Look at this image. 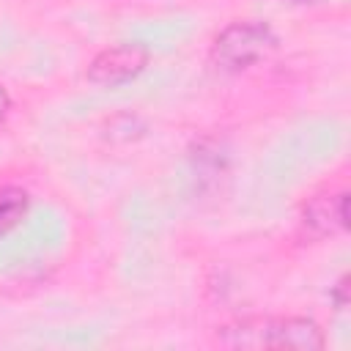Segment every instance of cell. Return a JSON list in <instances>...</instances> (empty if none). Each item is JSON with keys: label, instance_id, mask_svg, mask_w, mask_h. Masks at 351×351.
I'll return each mask as SVG.
<instances>
[{"label": "cell", "instance_id": "8", "mask_svg": "<svg viewBox=\"0 0 351 351\" xmlns=\"http://www.w3.org/2000/svg\"><path fill=\"white\" fill-rule=\"evenodd\" d=\"M293 3H310V0H293Z\"/></svg>", "mask_w": 351, "mask_h": 351}, {"label": "cell", "instance_id": "6", "mask_svg": "<svg viewBox=\"0 0 351 351\" xmlns=\"http://www.w3.org/2000/svg\"><path fill=\"white\" fill-rule=\"evenodd\" d=\"M332 302H335L337 310H343V307L348 304V277H346V274H343V277L337 280V285L332 288Z\"/></svg>", "mask_w": 351, "mask_h": 351}, {"label": "cell", "instance_id": "1", "mask_svg": "<svg viewBox=\"0 0 351 351\" xmlns=\"http://www.w3.org/2000/svg\"><path fill=\"white\" fill-rule=\"evenodd\" d=\"M217 337L230 348H324V332L310 318H250L225 326Z\"/></svg>", "mask_w": 351, "mask_h": 351}, {"label": "cell", "instance_id": "7", "mask_svg": "<svg viewBox=\"0 0 351 351\" xmlns=\"http://www.w3.org/2000/svg\"><path fill=\"white\" fill-rule=\"evenodd\" d=\"M8 107H11V96H8V90L0 85V118L8 112Z\"/></svg>", "mask_w": 351, "mask_h": 351}, {"label": "cell", "instance_id": "3", "mask_svg": "<svg viewBox=\"0 0 351 351\" xmlns=\"http://www.w3.org/2000/svg\"><path fill=\"white\" fill-rule=\"evenodd\" d=\"M148 66V49L143 44H115L101 49L90 66H88V80L93 85H123L134 80L143 69Z\"/></svg>", "mask_w": 351, "mask_h": 351}, {"label": "cell", "instance_id": "2", "mask_svg": "<svg viewBox=\"0 0 351 351\" xmlns=\"http://www.w3.org/2000/svg\"><path fill=\"white\" fill-rule=\"evenodd\" d=\"M274 44L277 36L266 22H255V19L233 22L214 38L211 58L225 71H241L258 63L261 58H266L274 49Z\"/></svg>", "mask_w": 351, "mask_h": 351}, {"label": "cell", "instance_id": "5", "mask_svg": "<svg viewBox=\"0 0 351 351\" xmlns=\"http://www.w3.org/2000/svg\"><path fill=\"white\" fill-rule=\"evenodd\" d=\"M27 211V195L22 189H0V236L8 233Z\"/></svg>", "mask_w": 351, "mask_h": 351}, {"label": "cell", "instance_id": "4", "mask_svg": "<svg viewBox=\"0 0 351 351\" xmlns=\"http://www.w3.org/2000/svg\"><path fill=\"white\" fill-rule=\"evenodd\" d=\"M304 225L315 233V236H332V233H340L346 230L348 225V195L346 192H326V195H318L313 197L304 211Z\"/></svg>", "mask_w": 351, "mask_h": 351}]
</instances>
